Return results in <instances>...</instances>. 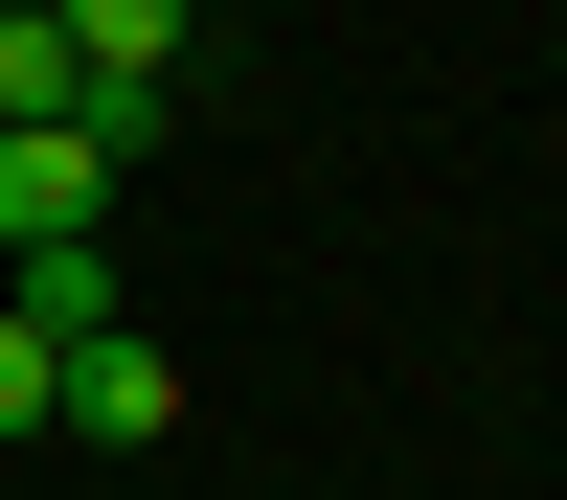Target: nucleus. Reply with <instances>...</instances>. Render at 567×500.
I'll list each match as a JSON object with an SVG mask.
<instances>
[{
  "instance_id": "nucleus-1",
  "label": "nucleus",
  "mask_w": 567,
  "mask_h": 500,
  "mask_svg": "<svg viewBox=\"0 0 567 500\" xmlns=\"http://www.w3.org/2000/svg\"><path fill=\"white\" fill-rule=\"evenodd\" d=\"M45 409H69V432H114V455H159V432H182V364L114 318V341H69V364H45Z\"/></svg>"
},
{
  "instance_id": "nucleus-2",
  "label": "nucleus",
  "mask_w": 567,
  "mask_h": 500,
  "mask_svg": "<svg viewBox=\"0 0 567 500\" xmlns=\"http://www.w3.org/2000/svg\"><path fill=\"white\" fill-rule=\"evenodd\" d=\"M0 318H23V341H114V227H23Z\"/></svg>"
},
{
  "instance_id": "nucleus-3",
  "label": "nucleus",
  "mask_w": 567,
  "mask_h": 500,
  "mask_svg": "<svg viewBox=\"0 0 567 500\" xmlns=\"http://www.w3.org/2000/svg\"><path fill=\"white\" fill-rule=\"evenodd\" d=\"M23 227H114V160H91L69 114H23V136H0V251H23Z\"/></svg>"
},
{
  "instance_id": "nucleus-4",
  "label": "nucleus",
  "mask_w": 567,
  "mask_h": 500,
  "mask_svg": "<svg viewBox=\"0 0 567 500\" xmlns=\"http://www.w3.org/2000/svg\"><path fill=\"white\" fill-rule=\"evenodd\" d=\"M69 91H91V45L45 23V0H0V136H23V114H69Z\"/></svg>"
},
{
  "instance_id": "nucleus-5",
  "label": "nucleus",
  "mask_w": 567,
  "mask_h": 500,
  "mask_svg": "<svg viewBox=\"0 0 567 500\" xmlns=\"http://www.w3.org/2000/svg\"><path fill=\"white\" fill-rule=\"evenodd\" d=\"M45 23H69L91 69H182V23H205V0H45Z\"/></svg>"
},
{
  "instance_id": "nucleus-6",
  "label": "nucleus",
  "mask_w": 567,
  "mask_h": 500,
  "mask_svg": "<svg viewBox=\"0 0 567 500\" xmlns=\"http://www.w3.org/2000/svg\"><path fill=\"white\" fill-rule=\"evenodd\" d=\"M45 364H69V341H23V318H0V432H45Z\"/></svg>"
}]
</instances>
